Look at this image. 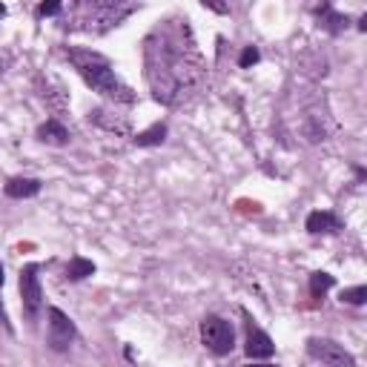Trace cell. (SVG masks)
<instances>
[{
	"label": "cell",
	"instance_id": "cell-9",
	"mask_svg": "<svg viewBox=\"0 0 367 367\" xmlns=\"http://www.w3.org/2000/svg\"><path fill=\"white\" fill-rule=\"evenodd\" d=\"M38 138L44 143H52V146H66L69 143V129L60 121H46V124L38 127Z\"/></svg>",
	"mask_w": 367,
	"mask_h": 367
},
{
	"label": "cell",
	"instance_id": "cell-1",
	"mask_svg": "<svg viewBox=\"0 0 367 367\" xmlns=\"http://www.w3.org/2000/svg\"><path fill=\"white\" fill-rule=\"evenodd\" d=\"M69 60L75 63V69L81 72V78L101 95L115 98V101H132V92L115 78L112 66H109L101 55L95 52H84V49H69Z\"/></svg>",
	"mask_w": 367,
	"mask_h": 367
},
{
	"label": "cell",
	"instance_id": "cell-8",
	"mask_svg": "<svg viewBox=\"0 0 367 367\" xmlns=\"http://www.w3.org/2000/svg\"><path fill=\"white\" fill-rule=\"evenodd\" d=\"M342 230V221L333 215V212H327V210H316L307 215V233L318 236V233H336Z\"/></svg>",
	"mask_w": 367,
	"mask_h": 367
},
{
	"label": "cell",
	"instance_id": "cell-5",
	"mask_svg": "<svg viewBox=\"0 0 367 367\" xmlns=\"http://www.w3.org/2000/svg\"><path fill=\"white\" fill-rule=\"evenodd\" d=\"M307 353H310V359H316L321 364H333V367H345V364L353 367L356 364V359L342 345L330 342V339H310L307 342Z\"/></svg>",
	"mask_w": 367,
	"mask_h": 367
},
{
	"label": "cell",
	"instance_id": "cell-4",
	"mask_svg": "<svg viewBox=\"0 0 367 367\" xmlns=\"http://www.w3.org/2000/svg\"><path fill=\"white\" fill-rule=\"evenodd\" d=\"M75 336H78V330H75V324H72V318L63 310L49 307V347L58 350V353L69 350Z\"/></svg>",
	"mask_w": 367,
	"mask_h": 367
},
{
	"label": "cell",
	"instance_id": "cell-17",
	"mask_svg": "<svg viewBox=\"0 0 367 367\" xmlns=\"http://www.w3.org/2000/svg\"><path fill=\"white\" fill-rule=\"evenodd\" d=\"M201 4L210 6V9L218 12V15H227V12H230V4H227V0H201Z\"/></svg>",
	"mask_w": 367,
	"mask_h": 367
},
{
	"label": "cell",
	"instance_id": "cell-12",
	"mask_svg": "<svg viewBox=\"0 0 367 367\" xmlns=\"http://www.w3.org/2000/svg\"><path fill=\"white\" fill-rule=\"evenodd\" d=\"M333 284H336V278L330 276V273H313V276H310V296H313V299H321Z\"/></svg>",
	"mask_w": 367,
	"mask_h": 367
},
{
	"label": "cell",
	"instance_id": "cell-10",
	"mask_svg": "<svg viewBox=\"0 0 367 367\" xmlns=\"http://www.w3.org/2000/svg\"><path fill=\"white\" fill-rule=\"evenodd\" d=\"M164 138H167V124H153L150 129L135 135V143L138 146H158V143H164Z\"/></svg>",
	"mask_w": 367,
	"mask_h": 367
},
{
	"label": "cell",
	"instance_id": "cell-19",
	"mask_svg": "<svg viewBox=\"0 0 367 367\" xmlns=\"http://www.w3.org/2000/svg\"><path fill=\"white\" fill-rule=\"evenodd\" d=\"M0 284H4V264H0Z\"/></svg>",
	"mask_w": 367,
	"mask_h": 367
},
{
	"label": "cell",
	"instance_id": "cell-11",
	"mask_svg": "<svg viewBox=\"0 0 367 367\" xmlns=\"http://www.w3.org/2000/svg\"><path fill=\"white\" fill-rule=\"evenodd\" d=\"M92 273H95V264L86 262V259H81V255H75V259L69 262V267H66V278L69 281H81V278H86Z\"/></svg>",
	"mask_w": 367,
	"mask_h": 367
},
{
	"label": "cell",
	"instance_id": "cell-16",
	"mask_svg": "<svg viewBox=\"0 0 367 367\" xmlns=\"http://www.w3.org/2000/svg\"><path fill=\"white\" fill-rule=\"evenodd\" d=\"M60 12V0H44V4L38 6V15L41 18H55Z\"/></svg>",
	"mask_w": 367,
	"mask_h": 367
},
{
	"label": "cell",
	"instance_id": "cell-7",
	"mask_svg": "<svg viewBox=\"0 0 367 367\" xmlns=\"http://www.w3.org/2000/svg\"><path fill=\"white\" fill-rule=\"evenodd\" d=\"M4 193H6L9 198H15V201L34 198V195L41 193V181H38V178H12L6 187H4Z\"/></svg>",
	"mask_w": 367,
	"mask_h": 367
},
{
	"label": "cell",
	"instance_id": "cell-15",
	"mask_svg": "<svg viewBox=\"0 0 367 367\" xmlns=\"http://www.w3.org/2000/svg\"><path fill=\"white\" fill-rule=\"evenodd\" d=\"M321 18L327 20L330 32H339L342 26H347V18H342V15H336V12H330V9H324V12H321Z\"/></svg>",
	"mask_w": 367,
	"mask_h": 367
},
{
	"label": "cell",
	"instance_id": "cell-14",
	"mask_svg": "<svg viewBox=\"0 0 367 367\" xmlns=\"http://www.w3.org/2000/svg\"><path fill=\"white\" fill-rule=\"evenodd\" d=\"M259 60H262V52L255 49V46H247V49L241 52V58H238V66H241V69H250V66H255Z\"/></svg>",
	"mask_w": 367,
	"mask_h": 367
},
{
	"label": "cell",
	"instance_id": "cell-2",
	"mask_svg": "<svg viewBox=\"0 0 367 367\" xmlns=\"http://www.w3.org/2000/svg\"><path fill=\"white\" fill-rule=\"evenodd\" d=\"M201 342H204V347H207L210 353L227 356V353H233V347H236V330H233V324H230L227 318H221V316H207V318L201 321Z\"/></svg>",
	"mask_w": 367,
	"mask_h": 367
},
{
	"label": "cell",
	"instance_id": "cell-18",
	"mask_svg": "<svg viewBox=\"0 0 367 367\" xmlns=\"http://www.w3.org/2000/svg\"><path fill=\"white\" fill-rule=\"evenodd\" d=\"M4 15H6V6H4V4H0V18H4Z\"/></svg>",
	"mask_w": 367,
	"mask_h": 367
},
{
	"label": "cell",
	"instance_id": "cell-13",
	"mask_svg": "<svg viewBox=\"0 0 367 367\" xmlns=\"http://www.w3.org/2000/svg\"><path fill=\"white\" fill-rule=\"evenodd\" d=\"M342 302H347V304H364L367 302V287H347V290H342V296H339Z\"/></svg>",
	"mask_w": 367,
	"mask_h": 367
},
{
	"label": "cell",
	"instance_id": "cell-6",
	"mask_svg": "<svg viewBox=\"0 0 367 367\" xmlns=\"http://www.w3.org/2000/svg\"><path fill=\"white\" fill-rule=\"evenodd\" d=\"M244 350H247L250 359H273L276 345H273V339L264 333L259 324L247 321V347H244Z\"/></svg>",
	"mask_w": 367,
	"mask_h": 367
},
{
	"label": "cell",
	"instance_id": "cell-3",
	"mask_svg": "<svg viewBox=\"0 0 367 367\" xmlns=\"http://www.w3.org/2000/svg\"><path fill=\"white\" fill-rule=\"evenodd\" d=\"M20 304H23V316L29 321H38L41 310H44V290H41V278H38V267L26 264L20 270Z\"/></svg>",
	"mask_w": 367,
	"mask_h": 367
}]
</instances>
